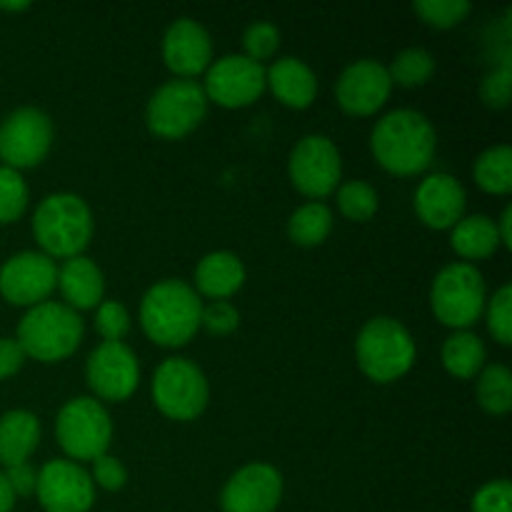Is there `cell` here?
I'll return each instance as SVG.
<instances>
[{
	"label": "cell",
	"instance_id": "obj_13",
	"mask_svg": "<svg viewBox=\"0 0 512 512\" xmlns=\"http://www.w3.org/2000/svg\"><path fill=\"white\" fill-rule=\"evenodd\" d=\"M205 98L223 108H245L265 90V68L248 55H225L205 73Z\"/></svg>",
	"mask_w": 512,
	"mask_h": 512
},
{
	"label": "cell",
	"instance_id": "obj_7",
	"mask_svg": "<svg viewBox=\"0 0 512 512\" xmlns=\"http://www.w3.org/2000/svg\"><path fill=\"white\" fill-rule=\"evenodd\" d=\"M208 113V98L203 85L195 80H168L148 100L145 123L150 133L165 140H178L193 133Z\"/></svg>",
	"mask_w": 512,
	"mask_h": 512
},
{
	"label": "cell",
	"instance_id": "obj_33",
	"mask_svg": "<svg viewBox=\"0 0 512 512\" xmlns=\"http://www.w3.org/2000/svg\"><path fill=\"white\" fill-rule=\"evenodd\" d=\"M95 330L105 343H120L130 330V315L125 305L118 300H103L95 310Z\"/></svg>",
	"mask_w": 512,
	"mask_h": 512
},
{
	"label": "cell",
	"instance_id": "obj_8",
	"mask_svg": "<svg viewBox=\"0 0 512 512\" xmlns=\"http://www.w3.org/2000/svg\"><path fill=\"white\" fill-rule=\"evenodd\" d=\"M55 438L70 460H90L105 455L113 440V423L110 415L98 400L80 398L68 400L60 408L55 420Z\"/></svg>",
	"mask_w": 512,
	"mask_h": 512
},
{
	"label": "cell",
	"instance_id": "obj_40",
	"mask_svg": "<svg viewBox=\"0 0 512 512\" xmlns=\"http://www.w3.org/2000/svg\"><path fill=\"white\" fill-rule=\"evenodd\" d=\"M25 358L20 343L15 338H0V380H8L23 368Z\"/></svg>",
	"mask_w": 512,
	"mask_h": 512
},
{
	"label": "cell",
	"instance_id": "obj_39",
	"mask_svg": "<svg viewBox=\"0 0 512 512\" xmlns=\"http://www.w3.org/2000/svg\"><path fill=\"white\" fill-rule=\"evenodd\" d=\"M510 78L512 73H510V58H508L503 60L500 68H495L493 73L483 80L480 93H483L485 105H490V108H505V105L510 103Z\"/></svg>",
	"mask_w": 512,
	"mask_h": 512
},
{
	"label": "cell",
	"instance_id": "obj_5",
	"mask_svg": "<svg viewBox=\"0 0 512 512\" xmlns=\"http://www.w3.org/2000/svg\"><path fill=\"white\" fill-rule=\"evenodd\" d=\"M415 340L410 330L395 318L368 320L355 340V358L360 370L375 383H393L403 378L415 363Z\"/></svg>",
	"mask_w": 512,
	"mask_h": 512
},
{
	"label": "cell",
	"instance_id": "obj_29",
	"mask_svg": "<svg viewBox=\"0 0 512 512\" xmlns=\"http://www.w3.org/2000/svg\"><path fill=\"white\" fill-rule=\"evenodd\" d=\"M433 73L435 58L425 48H405L403 53L395 55L393 65L388 68L390 80L403 88H418V85L428 83Z\"/></svg>",
	"mask_w": 512,
	"mask_h": 512
},
{
	"label": "cell",
	"instance_id": "obj_31",
	"mask_svg": "<svg viewBox=\"0 0 512 512\" xmlns=\"http://www.w3.org/2000/svg\"><path fill=\"white\" fill-rule=\"evenodd\" d=\"M28 208V185L18 170L0 165V225L15 223Z\"/></svg>",
	"mask_w": 512,
	"mask_h": 512
},
{
	"label": "cell",
	"instance_id": "obj_41",
	"mask_svg": "<svg viewBox=\"0 0 512 512\" xmlns=\"http://www.w3.org/2000/svg\"><path fill=\"white\" fill-rule=\"evenodd\" d=\"M5 478H8L15 498H18V495L35 493V485H38V470H35L30 463H18L5 468Z\"/></svg>",
	"mask_w": 512,
	"mask_h": 512
},
{
	"label": "cell",
	"instance_id": "obj_42",
	"mask_svg": "<svg viewBox=\"0 0 512 512\" xmlns=\"http://www.w3.org/2000/svg\"><path fill=\"white\" fill-rule=\"evenodd\" d=\"M15 508V493L10 488L5 473H0V512H13Z\"/></svg>",
	"mask_w": 512,
	"mask_h": 512
},
{
	"label": "cell",
	"instance_id": "obj_14",
	"mask_svg": "<svg viewBox=\"0 0 512 512\" xmlns=\"http://www.w3.org/2000/svg\"><path fill=\"white\" fill-rule=\"evenodd\" d=\"M35 495L45 512H88L95 503V483L73 460H50L38 470Z\"/></svg>",
	"mask_w": 512,
	"mask_h": 512
},
{
	"label": "cell",
	"instance_id": "obj_25",
	"mask_svg": "<svg viewBox=\"0 0 512 512\" xmlns=\"http://www.w3.org/2000/svg\"><path fill=\"white\" fill-rule=\"evenodd\" d=\"M443 365L453 378L470 380L483 370L485 345L470 330H458L443 345Z\"/></svg>",
	"mask_w": 512,
	"mask_h": 512
},
{
	"label": "cell",
	"instance_id": "obj_23",
	"mask_svg": "<svg viewBox=\"0 0 512 512\" xmlns=\"http://www.w3.org/2000/svg\"><path fill=\"white\" fill-rule=\"evenodd\" d=\"M40 420L28 410H8L0 415V463L5 468L28 463L30 455L38 450Z\"/></svg>",
	"mask_w": 512,
	"mask_h": 512
},
{
	"label": "cell",
	"instance_id": "obj_19",
	"mask_svg": "<svg viewBox=\"0 0 512 512\" xmlns=\"http://www.w3.org/2000/svg\"><path fill=\"white\" fill-rule=\"evenodd\" d=\"M415 213L428 228L448 230L463 220L465 190L458 178L448 173H433L415 190Z\"/></svg>",
	"mask_w": 512,
	"mask_h": 512
},
{
	"label": "cell",
	"instance_id": "obj_17",
	"mask_svg": "<svg viewBox=\"0 0 512 512\" xmlns=\"http://www.w3.org/2000/svg\"><path fill=\"white\" fill-rule=\"evenodd\" d=\"M390 90H393V80H390L388 68L373 58H363L348 65L335 85L340 108L358 118L378 113L388 100Z\"/></svg>",
	"mask_w": 512,
	"mask_h": 512
},
{
	"label": "cell",
	"instance_id": "obj_4",
	"mask_svg": "<svg viewBox=\"0 0 512 512\" xmlns=\"http://www.w3.org/2000/svg\"><path fill=\"white\" fill-rule=\"evenodd\" d=\"M83 318L65 303H40L20 318L18 335L23 353L40 363H58L73 355L83 340Z\"/></svg>",
	"mask_w": 512,
	"mask_h": 512
},
{
	"label": "cell",
	"instance_id": "obj_18",
	"mask_svg": "<svg viewBox=\"0 0 512 512\" xmlns=\"http://www.w3.org/2000/svg\"><path fill=\"white\" fill-rule=\"evenodd\" d=\"M213 40L198 20L180 18L165 30L163 60L178 78L193 80L210 68Z\"/></svg>",
	"mask_w": 512,
	"mask_h": 512
},
{
	"label": "cell",
	"instance_id": "obj_34",
	"mask_svg": "<svg viewBox=\"0 0 512 512\" xmlns=\"http://www.w3.org/2000/svg\"><path fill=\"white\" fill-rule=\"evenodd\" d=\"M488 328L500 345L512 343V285L505 283L488 303Z\"/></svg>",
	"mask_w": 512,
	"mask_h": 512
},
{
	"label": "cell",
	"instance_id": "obj_36",
	"mask_svg": "<svg viewBox=\"0 0 512 512\" xmlns=\"http://www.w3.org/2000/svg\"><path fill=\"white\" fill-rule=\"evenodd\" d=\"M240 325V313L233 303L228 300H210L208 305H203V315H200V328L208 330L210 335H223L235 333Z\"/></svg>",
	"mask_w": 512,
	"mask_h": 512
},
{
	"label": "cell",
	"instance_id": "obj_10",
	"mask_svg": "<svg viewBox=\"0 0 512 512\" xmlns=\"http://www.w3.org/2000/svg\"><path fill=\"white\" fill-rule=\"evenodd\" d=\"M53 145V123L38 108H18L0 123V158L8 168H35Z\"/></svg>",
	"mask_w": 512,
	"mask_h": 512
},
{
	"label": "cell",
	"instance_id": "obj_16",
	"mask_svg": "<svg viewBox=\"0 0 512 512\" xmlns=\"http://www.w3.org/2000/svg\"><path fill=\"white\" fill-rule=\"evenodd\" d=\"M283 500V478L268 463L240 468L220 493L223 512H275Z\"/></svg>",
	"mask_w": 512,
	"mask_h": 512
},
{
	"label": "cell",
	"instance_id": "obj_12",
	"mask_svg": "<svg viewBox=\"0 0 512 512\" xmlns=\"http://www.w3.org/2000/svg\"><path fill=\"white\" fill-rule=\"evenodd\" d=\"M55 285H58V268L45 253L25 250L0 265V295L18 308L45 303Z\"/></svg>",
	"mask_w": 512,
	"mask_h": 512
},
{
	"label": "cell",
	"instance_id": "obj_11",
	"mask_svg": "<svg viewBox=\"0 0 512 512\" xmlns=\"http://www.w3.org/2000/svg\"><path fill=\"white\" fill-rule=\"evenodd\" d=\"M290 180L308 198H325L333 193L343 175V163L335 143L325 135H305L290 153Z\"/></svg>",
	"mask_w": 512,
	"mask_h": 512
},
{
	"label": "cell",
	"instance_id": "obj_6",
	"mask_svg": "<svg viewBox=\"0 0 512 512\" xmlns=\"http://www.w3.org/2000/svg\"><path fill=\"white\" fill-rule=\"evenodd\" d=\"M430 305L435 318L448 328L465 330L480 320L485 310V280L473 263L445 265L433 280Z\"/></svg>",
	"mask_w": 512,
	"mask_h": 512
},
{
	"label": "cell",
	"instance_id": "obj_44",
	"mask_svg": "<svg viewBox=\"0 0 512 512\" xmlns=\"http://www.w3.org/2000/svg\"><path fill=\"white\" fill-rule=\"evenodd\" d=\"M30 3H0V10H8V13H18V10H28Z\"/></svg>",
	"mask_w": 512,
	"mask_h": 512
},
{
	"label": "cell",
	"instance_id": "obj_30",
	"mask_svg": "<svg viewBox=\"0 0 512 512\" xmlns=\"http://www.w3.org/2000/svg\"><path fill=\"white\" fill-rule=\"evenodd\" d=\"M340 213L355 223H365L378 213V190L365 180H350L338 190Z\"/></svg>",
	"mask_w": 512,
	"mask_h": 512
},
{
	"label": "cell",
	"instance_id": "obj_32",
	"mask_svg": "<svg viewBox=\"0 0 512 512\" xmlns=\"http://www.w3.org/2000/svg\"><path fill=\"white\" fill-rule=\"evenodd\" d=\"M415 13L433 28H453L470 13L468 0H418Z\"/></svg>",
	"mask_w": 512,
	"mask_h": 512
},
{
	"label": "cell",
	"instance_id": "obj_21",
	"mask_svg": "<svg viewBox=\"0 0 512 512\" xmlns=\"http://www.w3.org/2000/svg\"><path fill=\"white\" fill-rule=\"evenodd\" d=\"M265 85L288 108H308L318 95V78L298 58H280L265 70Z\"/></svg>",
	"mask_w": 512,
	"mask_h": 512
},
{
	"label": "cell",
	"instance_id": "obj_35",
	"mask_svg": "<svg viewBox=\"0 0 512 512\" xmlns=\"http://www.w3.org/2000/svg\"><path fill=\"white\" fill-rule=\"evenodd\" d=\"M278 45H280V30L275 28L273 23L260 20V23H253L245 28L243 48H245V55H248L250 60H255V63L270 58V55L278 50Z\"/></svg>",
	"mask_w": 512,
	"mask_h": 512
},
{
	"label": "cell",
	"instance_id": "obj_43",
	"mask_svg": "<svg viewBox=\"0 0 512 512\" xmlns=\"http://www.w3.org/2000/svg\"><path fill=\"white\" fill-rule=\"evenodd\" d=\"M510 223H512V208L503 210V215H500V225H498V235H500V245H505V248H512V230H510Z\"/></svg>",
	"mask_w": 512,
	"mask_h": 512
},
{
	"label": "cell",
	"instance_id": "obj_38",
	"mask_svg": "<svg viewBox=\"0 0 512 512\" xmlns=\"http://www.w3.org/2000/svg\"><path fill=\"white\" fill-rule=\"evenodd\" d=\"M90 478H93L95 485L108 490V493H118L128 483V470H125V465L115 455L105 453L93 460V475Z\"/></svg>",
	"mask_w": 512,
	"mask_h": 512
},
{
	"label": "cell",
	"instance_id": "obj_15",
	"mask_svg": "<svg viewBox=\"0 0 512 512\" xmlns=\"http://www.w3.org/2000/svg\"><path fill=\"white\" fill-rule=\"evenodd\" d=\"M85 380L98 398L120 403L135 393L140 383V365L133 350L120 343H100L85 363Z\"/></svg>",
	"mask_w": 512,
	"mask_h": 512
},
{
	"label": "cell",
	"instance_id": "obj_28",
	"mask_svg": "<svg viewBox=\"0 0 512 512\" xmlns=\"http://www.w3.org/2000/svg\"><path fill=\"white\" fill-rule=\"evenodd\" d=\"M478 403L485 413L505 415L512 408V373L505 365L495 363L480 370Z\"/></svg>",
	"mask_w": 512,
	"mask_h": 512
},
{
	"label": "cell",
	"instance_id": "obj_22",
	"mask_svg": "<svg viewBox=\"0 0 512 512\" xmlns=\"http://www.w3.org/2000/svg\"><path fill=\"white\" fill-rule=\"evenodd\" d=\"M245 283L243 260L228 250L208 253L195 268V293L210 300H225L238 293Z\"/></svg>",
	"mask_w": 512,
	"mask_h": 512
},
{
	"label": "cell",
	"instance_id": "obj_37",
	"mask_svg": "<svg viewBox=\"0 0 512 512\" xmlns=\"http://www.w3.org/2000/svg\"><path fill=\"white\" fill-rule=\"evenodd\" d=\"M473 512H512V485L508 480L483 485L473 498Z\"/></svg>",
	"mask_w": 512,
	"mask_h": 512
},
{
	"label": "cell",
	"instance_id": "obj_20",
	"mask_svg": "<svg viewBox=\"0 0 512 512\" xmlns=\"http://www.w3.org/2000/svg\"><path fill=\"white\" fill-rule=\"evenodd\" d=\"M55 288H60V293H63L65 305L78 313V310L98 308L103 303L105 280L93 260L85 258V255H75V258L65 260L63 268L58 270Z\"/></svg>",
	"mask_w": 512,
	"mask_h": 512
},
{
	"label": "cell",
	"instance_id": "obj_26",
	"mask_svg": "<svg viewBox=\"0 0 512 512\" xmlns=\"http://www.w3.org/2000/svg\"><path fill=\"white\" fill-rule=\"evenodd\" d=\"M330 230H333V213L328 210V205L318 203V200L300 205L288 220L290 240L295 245H303V248L320 245L328 238Z\"/></svg>",
	"mask_w": 512,
	"mask_h": 512
},
{
	"label": "cell",
	"instance_id": "obj_9",
	"mask_svg": "<svg viewBox=\"0 0 512 512\" xmlns=\"http://www.w3.org/2000/svg\"><path fill=\"white\" fill-rule=\"evenodd\" d=\"M153 400L170 420H195L208 408V380L188 358H168L153 375Z\"/></svg>",
	"mask_w": 512,
	"mask_h": 512
},
{
	"label": "cell",
	"instance_id": "obj_3",
	"mask_svg": "<svg viewBox=\"0 0 512 512\" xmlns=\"http://www.w3.org/2000/svg\"><path fill=\"white\" fill-rule=\"evenodd\" d=\"M33 235L48 258H75L93 238V213L80 195H48L35 208Z\"/></svg>",
	"mask_w": 512,
	"mask_h": 512
},
{
	"label": "cell",
	"instance_id": "obj_2",
	"mask_svg": "<svg viewBox=\"0 0 512 512\" xmlns=\"http://www.w3.org/2000/svg\"><path fill=\"white\" fill-rule=\"evenodd\" d=\"M203 303L193 285L168 278L148 288L140 300V325L153 343L180 348L200 330Z\"/></svg>",
	"mask_w": 512,
	"mask_h": 512
},
{
	"label": "cell",
	"instance_id": "obj_27",
	"mask_svg": "<svg viewBox=\"0 0 512 512\" xmlns=\"http://www.w3.org/2000/svg\"><path fill=\"white\" fill-rule=\"evenodd\" d=\"M475 183L490 195H508L512 190V150L510 145L488 148L475 160Z\"/></svg>",
	"mask_w": 512,
	"mask_h": 512
},
{
	"label": "cell",
	"instance_id": "obj_24",
	"mask_svg": "<svg viewBox=\"0 0 512 512\" xmlns=\"http://www.w3.org/2000/svg\"><path fill=\"white\" fill-rule=\"evenodd\" d=\"M450 245L465 260L490 258L500 248L498 223L490 220L488 215H468L453 228Z\"/></svg>",
	"mask_w": 512,
	"mask_h": 512
},
{
	"label": "cell",
	"instance_id": "obj_1",
	"mask_svg": "<svg viewBox=\"0 0 512 512\" xmlns=\"http://www.w3.org/2000/svg\"><path fill=\"white\" fill-rule=\"evenodd\" d=\"M435 128L423 113L410 108L393 110L375 123L370 148L375 160L393 175H418L435 158Z\"/></svg>",
	"mask_w": 512,
	"mask_h": 512
}]
</instances>
